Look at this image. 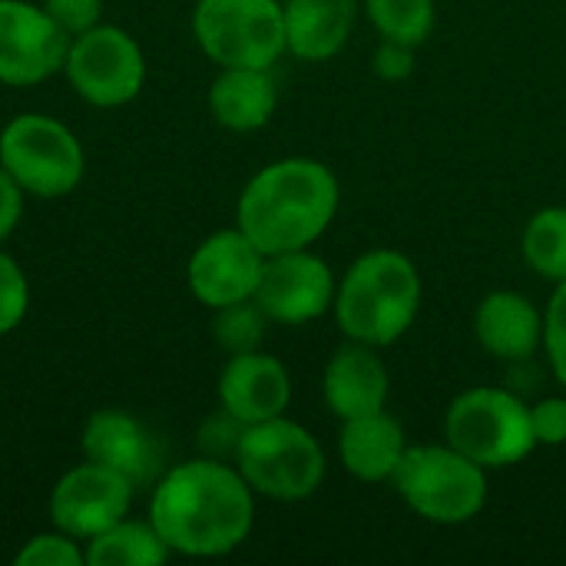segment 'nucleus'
<instances>
[{
	"mask_svg": "<svg viewBox=\"0 0 566 566\" xmlns=\"http://www.w3.org/2000/svg\"><path fill=\"white\" fill-rule=\"evenodd\" d=\"M524 259L527 265L551 279V282H564L566 279V209L564 206H551L541 209L527 229H524Z\"/></svg>",
	"mask_w": 566,
	"mask_h": 566,
	"instance_id": "nucleus-22",
	"label": "nucleus"
},
{
	"mask_svg": "<svg viewBox=\"0 0 566 566\" xmlns=\"http://www.w3.org/2000/svg\"><path fill=\"white\" fill-rule=\"evenodd\" d=\"M70 36L43 3L0 0V83L33 86L63 70Z\"/></svg>",
	"mask_w": 566,
	"mask_h": 566,
	"instance_id": "nucleus-11",
	"label": "nucleus"
},
{
	"mask_svg": "<svg viewBox=\"0 0 566 566\" xmlns=\"http://www.w3.org/2000/svg\"><path fill=\"white\" fill-rule=\"evenodd\" d=\"M544 348L557 381L566 388V279L557 282V292L544 312Z\"/></svg>",
	"mask_w": 566,
	"mask_h": 566,
	"instance_id": "nucleus-27",
	"label": "nucleus"
},
{
	"mask_svg": "<svg viewBox=\"0 0 566 566\" xmlns=\"http://www.w3.org/2000/svg\"><path fill=\"white\" fill-rule=\"evenodd\" d=\"M279 93L269 70L255 66H222L209 90V109L219 126L232 133L262 129L275 113Z\"/></svg>",
	"mask_w": 566,
	"mask_h": 566,
	"instance_id": "nucleus-20",
	"label": "nucleus"
},
{
	"mask_svg": "<svg viewBox=\"0 0 566 566\" xmlns=\"http://www.w3.org/2000/svg\"><path fill=\"white\" fill-rule=\"evenodd\" d=\"M371 70H375V76L391 80V83L411 76L415 73V46L398 43V40H381V46L371 56Z\"/></svg>",
	"mask_w": 566,
	"mask_h": 566,
	"instance_id": "nucleus-30",
	"label": "nucleus"
},
{
	"mask_svg": "<svg viewBox=\"0 0 566 566\" xmlns=\"http://www.w3.org/2000/svg\"><path fill=\"white\" fill-rule=\"evenodd\" d=\"M43 10L66 36H80L103 23V0H43Z\"/></svg>",
	"mask_w": 566,
	"mask_h": 566,
	"instance_id": "nucleus-28",
	"label": "nucleus"
},
{
	"mask_svg": "<svg viewBox=\"0 0 566 566\" xmlns=\"http://www.w3.org/2000/svg\"><path fill=\"white\" fill-rule=\"evenodd\" d=\"M375 30L385 40L418 46L434 30V0H365Z\"/></svg>",
	"mask_w": 566,
	"mask_h": 566,
	"instance_id": "nucleus-23",
	"label": "nucleus"
},
{
	"mask_svg": "<svg viewBox=\"0 0 566 566\" xmlns=\"http://www.w3.org/2000/svg\"><path fill=\"white\" fill-rule=\"evenodd\" d=\"M421 275L415 262L395 249H371L352 262L335 289V318L352 342L385 348L395 345L418 318Z\"/></svg>",
	"mask_w": 566,
	"mask_h": 566,
	"instance_id": "nucleus-3",
	"label": "nucleus"
},
{
	"mask_svg": "<svg viewBox=\"0 0 566 566\" xmlns=\"http://www.w3.org/2000/svg\"><path fill=\"white\" fill-rule=\"evenodd\" d=\"M262 249L235 226L209 235L189 259V289L206 308H226L255 295L262 279Z\"/></svg>",
	"mask_w": 566,
	"mask_h": 566,
	"instance_id": "nucleus-13",
	"label": "nucleus"
},
{
	"mask_svg": "<svg viewBox=\"0 0 566 566\" xmlns=\"http://www.w3.org/2000/svg\"><path fill=\"white\" fill-rule=\"evenodd\" d=\"M23 216V189L17 186V179L0 166V242L17 229Z\"/></svg>",
	"mask_w": 566,
	"mask_h": 566,
	"instance_id": "nucleus-31",
	"label": "nucleus"
},
{
	"mask_svg": "<svg viewBox=\"0 0 566 566\" xmlns=\"http://www.w3.org/2000/svg\"><path fill=\"white\" fill-rule=\"evenodd\" d=\"M192 33L219 66L269 70L289 50L282 0H199Z\"/></svg>",
	"mask_w": 566,
	"mask_h": 566,
	"instance_id": "nucleus-8",
	"label": "nucleus"
},
{
	"mask_svg": "<svg viewBox=\"0 0 566 566\" xmlns=\"http://www.w3.org/2000/svg\"><path fill=\"white\" fill-rule=\"evenodd\" d=\"M136 484L96 461L70 468L53 494H50V517L56 531L76 537V541H93L96 534L109 531L123 517H129Z\"/></svg>",
	"mask_w": 566,
	"mask_h": 566,
	"instance_id": "nucleus-10",
	"label": "nucleus"
},
{
	"mask_svg": "<svg viewBox=\"0 0 566 566\" xmlns=\"http://www.w3.org/2000/svg\"><path fill=\"white\" fill-rule=\"evenodd\" d=\"M269 322L305 325L322 318L335 305V275L325 259L295 249L265 255L259 289L252 295Z\"/></svg>",
	"mask_w": 566,
	"mask_h": 566,
	"instance_id": "nucleus-12",
	"label": "nucleus"
},
{
	"mask_svg": "<svg viewBox=\"0 0 566 566\" xmlns=\"http://www.w3.org/2000/svg\"><path fill=\"white\" fill-rule=\"evenodd\" d=\"M474 335L494 358L524 361L544 342V315L521 292H491L478 305Z\"/></svg>",
	"mask_w": 566,
	"mask_h": 566,
	"instance_id": "nucleus-16",
	"label": "nucleus"
},
{
	"mask_svg": "<svg viewBox=\"0 0 566 566\" xmlns=\"http://www.w3.org/2000/svg\"><path fill=\"white\" fill-rule=\"evenodd\" d=\"M0 166L40 199H60L83 179L86 156L73 129L43 113H23L0 129Z\"/></svg>",
	"mask_w": 566,
	"mask_h": 566,
	"instance_id": "nucleus-7",
	"label": "nucleus"
},
{
	"mask_svg": "<svg viewBox=\"0 0 566 566\" xmlns=\"http://www.w3.org/2000/svg\"><path fill=\"white\" fill-rule=\"evenodd\" d=\"M338 212L335 172L305 156L279 159L259 169L239 196L235 222L262 255L308 249L325 235Z\"/></svg>",
	"mask_w": 566,
	"mask_h": 566,
	"instance_id": "nucleus-2",
	"label": "nucleus"
},
{
	"mask_svg": "<svg viewBox=\"0 0 566 566\" xmlns=\"http://www.w3.org/2000/svg\"><path fill=\"white\" fill-rule=\"evenodd\" d=\"M391 484L431 524H468L488 504V468L451 444L408 448Z\"/></svg>",
	"mask_w": 566,
	"mask_h": 566,
	"instance_id": "nucleus-5",
	"label": "nucleus"
},
{
	"mask_svg": "<svg viewBox=\"0 0 566 566\" xmlns=\"http://www.w3.org/2000/svg\"><path fill=\"white\" fill-rule=\"evenodd\" d=\"M30 308V285L17 259L0 252V335H10Z\"/></svg>",
	"mask_w": 566,
	"mask_h": 566,
	"instance_id": "nucleus-26",
	"label": "nucleus"
},
{
	"mask_svg": "<svg viewBox=\"0 0 566 566\" xmlns=\"http://www.w3.org/2000/svg\"><path fill=\"white\" fill-rule=\"evenodd\" d=\"M444 434L451 448L488 471L521 464L537 448L531 405L504 388H471L458 395L448 408Z\"/></svg>",
	"mask_w": 566,
	"mask_h": 566,
	"instance_id": "nucleus-6",
	"label": "nucleus"
},
{
	"mask_svg": "<svg viewBox=\"0 0 566 566\" xmlns=\"http://www.w3.org/2000/svg\"><path fill=\"white\" fill-rule=\"evenodd\" d=\"M285 43L308 63L332 60L352 36L355 0H285Z\"/></svg>",
	"mask_w": 566,
	"mask_h": 566,
	"instance_id": "nucleus-19",
	"label": "nucleus"
},
{
	"mask_svg": "<svg viewBox=\"0 0 566 566\" xmlns=\"http://www.w3.org/2000/svg\"><path fill=\"white\" fill-rule=\"evenodd\" d=\"M322 391H325V405L342 421L385 411L388 368L375 355L371 345H361V342L348 338V345L332 355V361L325 368V378H322Z\"/></svg>",
	"mask_w": 566,
	"mask_h": 566,
	"instance_id": "nucleus-15",
	"label": "nucleus"
},
{
	"mask_svg": "<svg viewBox=\"0 0 566 566\" xmlns=\"http://www.w3.org/2000/svg\"><path fill=\"white\" fill-rule=\"evenodd\" d=\"M63 73L76 96L109 109L139 96L146 80V56L123 27L96 23L86 33L70 36Z\"/></svg>",
	"mask_w": 566,
	"mask_h": 566,
	"instance_id": "nucleus-9",
	"label": "nucleus"
},
{
	"mask_svg": "<svg viewBox=\"0 0 566 566\" xmlns=\"http://www.w3.org/2000/svg\"><path fill=\"white\" fill-rule=\"evenodd\" d=\"M405 451H408L405 431L385 411L348 418L338 438V454H342L345 471L368 484L391 481Z\"/></svg>",
	"mask_w": 566,
	"mask_h": 566,
	"instance_id": "nucleus-18",
	"label": "nucleus"
},
{
	"mask_svg": "<svg viewBox=\"0 0 566 566\" xmlns=\"http://www.w3.org/2000/svg\"><path fill=\"white\" fill-rule=\"evenodd\" d=\"M265 322H269V315L259 308L255 298H245V302L216 308V342L229 355L259 352V345L265 338Z\"/></svg>",
	"mask_w": 566,
	"mask_h": 566,
	"instance_id": "nucleus-24",
	"label": "nucleus"
},
{
	"mask_svg": "<svg viewBox=\"0 0 566 566\" xmlns=\"http://www.w3.org/2000/svg\"><path fill=\"white\" fill-rule=\"evenodd\" d=\"M83 454L86 461H96L126 474L133 484L149 481L156 468V444L149 431L133 415L116 411V408H103L90 415L83 428Z\"/></svg>",
	"mask_w": 566,
	"mask_h": 566,
	"instance_id": "nucleus-17",
	"label": "nucleus"
},
{
	"mask_svg": "<svg viewBox=\"0 0 566 566\" xmlns=\"http://www.w3.org/2000/svg\"><path fill=\"white\" fill-rule=\"evenodd\" d=\"M235 468L255 494L292 504L322 488L325 451L308 428L279 415L245 424L235 448Z\"/></svg>",
	"mask_w": 566,
	"mask_h": 566,
	"instance_id": "nucleus-4",
	"label": "nucleus"
},
{
	"mask_svg": "<svg viewBox=\"0 0 566 566\" xmlns=\"http://www.w3.org/2000/svg\"><path fill=\"white\" fill-rule=\"evenodd\" d=\"M255 491L239 468L196 458L166 471L149 501V521L172 554L226 557L252 531Z\"/></svg>",
	"mask_w": 566,
	"mask_h": 566,
	"instance_id": "nucleus-1",
	"label": "nucleus"
},
{
	"mask_svg": "<svg viewBox=\"0 0 566 566\" xmlns=\"http://www.w3.org/2000/svg\"><path fill=\"white\" fill-rule=\"evenodd\" d=\"M169 547L153 527V521L123 517L109 531L86 541V566H163Z\"/></svg>",
	"mask_w": 566,
	"mask_h": 566,
	"instance_id": "nucleus-21",
	"label": "nucleus"
},
{
	"mask_svg": "<svg viewBox=\"0 0 566 566\" xmlns=\"http://www.w3.org/2000/svg\"><path fill=\"white\" fill-rule=\"evenodd\" d=\"M531 424L537 444L557 448L566 444V398H544L531 405Z\"/></svg>",
	"mask_w": 566,
	"mask_h": 566,
	"instance_id": "nucleus-29",
	"label": "nucleus"
},
{
	"mask_svg": "<svg viewBox=\"0 0 566 566\" xmlns=\"http://www.w3.org/2000/svg\"><path fill=\"white\" fill-rule=\"evenodd\" d=\"M17 566H83L86 551L76 544V537L56 531V534H40L27 547L17 551Z\"/></svg>",
	"mask_w": 566,
	"mask_h": 566,
	"instance_id": "nucleus-25",
	"label": "nucleus"
},
{
	"mask_svg": "<svg viewBox=\"0 0 566 566\" xmlns=\"http://www.w3.org/2000/svg\"><path fill=\"white\" fill-rule=\"evenodd\" d=\"M219 401L242 424H259L285 415L292 401V381L279 358L262 352L232 355L219 375Z\"/></svg>",
	"mask_w": 566,
	"mask_h": 566,
	"instance_id": "nucleus-14",
	"label": "nucleus"
}]
</instances>
